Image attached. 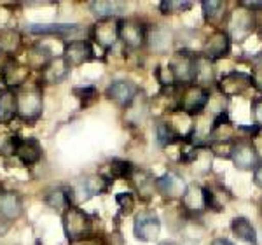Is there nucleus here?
Here are the masks:
<instances>
[{
    "label": "nucleus",
    "instance_id": "obj_39",
    "mask_svg": "<svg viewBox=\"0 0 262 245\" xmlns=\"http://www.w3.org/2000/svg\"><path fill=\"white\" fill-rule=\"evenodd\" d=\"M255 69H257V72H259L260 77H262V53H259L255 56Z\"/></svg>",
    "mask_w": 262,
    "mask_h": 245
},
{
    "label": "nucleus",
    "instance_id": "obj_9",
    "mask_svg": "<svg viewBox=\"0 0 262 245\" xmlns=\"http://www.w3.org/2000/svg\"><path fill=\"white\" fill-rule=\"evenodd\" d=\"M147 46L156 54H168L175 46V32L168 25H152L147 30Z\"/></svg>",
    "mask_w": 262,
    "mask_h": 245
},
{
    "label": "nucleus",
    "instance_id": "obj_2",
    "mask_svg": "<svg viewBox=\"0 0 262 245\" xmlns=\"http://www.w3.org/2000/svg\"><path fill=\"white\" fill-rule=\"evenodd\" d=\"M210 91L208 88L198 86V84H189L184 88L182 96L177 100V111L187 114L189 117H196L208 107Z\"/></svg>",
    "mask_w": 262,
    "mask_h": 245
},
{
    "label": "nucleus",
    "instance_id": "obj_11",
    "mask_svg": "<svg viewBox=\"0 0 262 245\" xmlns=\"http://www.w3.org/2000/svg\"><path fill=\"white\" fill-rule=\"evenodd\" d=\"M232 49V40L231 37L227 35L226 30H215L206 37L205 44H203V53L206 58L217 62L222 60V58L229 56Z\"/></svg>",
    "mask_w": 262,
    "mask_h": 245
},
{
    "label": "nucleus",
    "instance_id": "obj_21",
    "mask_svg": "<svg viewBox=\"0 0 262 245\" xmlns=\"http://www.w3.org/2000/svg\"><path fill=\"white\" fill-rule=\"evenodd\" d=\"M23 214V200L18 193L0 194V217L4 221H16Z\"/></svg>",
    "mask_w": 262,
    "mask_h": 245
},
{
    "label": "nucleus",
    "instance_id": "obj_42",
    "mask_svg": "<svg viewBox=\"0 0 262 245\" xmlns=\"http://www.w3.org/2000/svg\"><path fill=\"white\" fill-rule=\"evenodd\" d=\"M159 245H177L175 242H171V240H166V242H161Z\"/></svg>",
    "mask_w": 262,
    "mask_h": 245
},
{
    "label": "nucleus",
    "instance_id": "obj_12",
    "mask_svg": "<svg viewBox=\"0 0 262 245\" xmlns=\"http://www.w3.org/2000/svg\"><path fill=\"white\" fill-rule=\"evenodd\" d=\"M185 189H187V184L175 172H166V174L156 179V191L163 198H168V200H180L184 196Z\"/></svg>",
    "mask_w": 262,
    "mask_h": 245
},
{
    "label": "nucleus",
    "instance_id": "obj_34",
    "mask_svg": "<svg viewBox=\"0 0 262 245\" xmlns=\"http://www.w3.org/2000/svg\"><path fill=\"white\" fill-rule=\"evenodd\" d=\"M192 7V2H182V0H166V2L159 4V11L161 14H180L184 11H189Z\"/></svg>",
    "mask_w": 262,
    "mask_h": 245
},
{
    "label": "nucleus",
    "instance_id": "obj_3",
    "mask_svg": "<svg viewBox=\"0 0 262 245\" xmlns=\"http://www.w3.org/2000/svg\"><path fill=\"white\" fill-rule=\"evenodd\" d=\"M63 230L69 242H79L91 233V219L79 207H69L63 214Z\"/></svg>",
    "mask_w": 262,
    "mask_h": 245
},
{
    "label": "nucleus",
    "instance_id": "obj_27",
    "mask_svg": "<svg viewBox=\"0 0 262 245\" xmlns=\"http://www.w3.org/2000/svg\"><path fill=\"white\" fill-rule=\"evenodd\" d=\"M53 60V54L46 46L35 44L27 53V67L32 70H44L48 63Z\"/></svg>",
    "mask_w": 262,
    "mask_h": 245
},
{
    "label": "nucleus",
    "instance_id": "obj_23",
    "mask_svg": "<svg viewBox=\"0 0 262 245\" xmlns=\"http://www.w3.org/2000/svg\"><path fill=\"white\" fill-rule=\"evenodd\" d=\"M70 74V65L65 62L63 56L53 58L48 67L42 70V81L46 84H60L61 81H65Z\"/></svg>",
    "mask_w": 262,
    "mask_h": 245
},
{
    "label": "nucleus",
    "instance_id": "obj_10",
    "mask_svg": "<svg viewBox=\"0 0 262 245\" xmlns=\"http://www.w3.org/2000/svg\"><path fill=\"white\" fill-rule=\"evenodd\" d=\"M253 86V75L243 74V72H229V74L222 75L221 81L217 83L219 93L224 98H231V96L242 95L245 90Z\"/></svg>",
    "mask_w": 262,
    "mask_h": 245
},
{
    "label": "nucleus",
    "instance_id": "obj_8",
    "mask_svg": "<svg viewBox=\"0 0 262 245\" xmlns=\"http://www.w3.org/2000/svg\"><path fill=\"white\" fill-rule=\"evenodd\" d=\"M18 98V116L25 121H35L42 114V91L39 88H28L16 95Z\"/></svg>",
    "mask_w": 262,
    "mask_h": 245
},
{
    "label": "nucleus",
    "instance_id": "obj_5",
    "mask_svg": "<svg viewBox=\"0 0 262 245\" xmlns=\"http://www.w3.org/2000/svg\"><path fill=\"white\" fill-rule=\"evenodd\" d=\"M147 30L145 23L137 18L119 19V40L128 49H140L147 44Z\"/></svg>",
    "mask_w": 262,
    "mask_h": 245
},
{
    "label": "nucleus",
    "instance_id": "obj_35",
    "mask_svg": "<svg viewBox=\"0 0 262 245\" xmlns=\"http://www.w3.org/2000/svg\"><path fill=\"white\" fill-rule=\"evenodd\" d=\"M116 203L122 215H129L135 209V198L131 193H119L116 196Z\"/></svg>",
    "mask_w": 262,
    "mask_h": 245
},
{
    "label": "nucleus",
    "instance_id": "obj_22",
    "mask_svg": "<svg viewBox=\"0 0 262 245\" xmlns=\"http://www.w3.org/2000/svg\"><path fill=\"white\" fill-rule=\"evenodd\" d=\"M129 182L135 188L138 196H142L143 200H149L150 194L154 193V189H156L154 175H152L150 172L142 170V168H137V167H135L133 174L129 175Z\"/></svg>",
    "mask_w": 262,
    "mask_h": 245
},
{
    "label": "nucleus",
    "instance_id": "obj_13",
    "mask_svg": "<svg viewBox=\"0 0 262 245\" xmlns=\"http://www.w3.org/2000/svg\"><path fill=\"white\" fill-rule=\"evenodd\" d=\"M182 212L189 217H200L205 212V196H203V186L192 182L187 186L184 196L180 198Z\"/></svg>",
    "mask_w": 262,
    "mask_h": 245
},
{
    "label": "nucleus",
    "instance_id": "obj_1",
    "mask_svg": "<svg viewBox=\"0 0 262 245\" xmlns=\"http://www.w3.org/2000/svg\"><path fill=\"white\" fill-rule=\"evenodd\" d=\"M227 35L231 37L232 42H242L247 39L250 33L257 30V14L248 9H245L243 6L238 4V9L229 11L224 19Z\"/></svg>",
    "mask_w": 262,
    "mask_h": 245
},
{
    "label": "nucleus",
    "instance_id": "obj_14",
    "mask_svg": "<svg viewBox=\"0 0 262 245\" xmlns=\"http://www.w3.org/2000/svg\"><path fill=\"white\" fill-rule=\"evenodd\" d=\"M91 37L103 49H111L119 40V19H101L93 27Z\"/></svg>",
    "mask_w": 262,
    "mask_h": 245
},
{
    "label": "nucleus",
    "instance_id": "obj_30",
    "mask_svg": "<svg viewBox=\"0 0 262 245\" xmlns=\"http://www.w3.org/2000/svg\"><path fill=\"white\" fill-rule=\"evenodd\" d=\"M156 140L161 147H170L173 144H179L184 138L175 132V128L170 125V121H159L156 125Z\"/></svg>",
    "mask_w": 262,
    "mask_h": 245
},
{
    "label": "nucleus",
    "instance_id": "obj_6",
    "mask_svg": "<svg viewBox=\"0 0 262 245\" xmlns=\"http://www.w3.org/2000/svg\"><path fill=\"white\" fill-rule=\"evenodd\" d=\"M133 233L137 240L145 243L156 242L159 233H161V219L154 210H142L135 215Z\"/></svg>",
    "mask_w": 262,
    "mask_h": 245
},
{
    "label": "nucleus",
    "instance_id": "obj_29",
    "mask_svg": "<svg viewBox=\"0 0 262 245\" xmlns=\"http://www.w3.org/2000/svg\"><path fill=\"white\" fill-rule=\"evenodd\" d=\"M18 116V98L11 90L0 93V122H9Z\"/></svg>",
    "mask_w": 262,
    "mask_h": 245
},
{
    "label": "nucleus",
    "instance_id": "obj_17",
    "mask_svg": "<svg viewBox=\"0 0 262 245\" xmlns=\"http://www.w3.org/2000/svg\"><path fill=\"white\" fill-rule=\"evenodd\" d=\"M138 91H140L138 86L131 81H114L108 84L107 96L114 104H117L126 109L135 100V96L138 95Z\"/></svg>",
    "mask_w": 262,
    "mask_h": 245
},
{
    "label": "nucleus",
    "instance_id": "obj_43",
    "mask_svg": "<svg viewBox=\"0 0 262 245\" xmlns=\"http://www.w3.org/2000/svg\"><path fill=\"white\" fill-rule=\"evenodd\" d=\"M259 210H260V214H262V196H260V200H259Z\"/></svg>",
    "mask_w": 262,
    "mask_h": 245
},
{
    "label": "nucleus",
    "instance_id": "obj_24",
    "mask_svg": "<svg viewBox=\"0 0 262 245\" xmlns=\"http://www.w3.org/2000/svg\"><path fill=\"white\" fill-rule=\"evenodd\" d=\"M231 233L243 243H248V245L259 243L255 226H253L247 217H243V215H238V217H234L231 221Z\"/></svg>",
    "mask_w": 262,
    "mask_h": 245
},
{
    "label": "nucleus",
    "instance_id": "obj_20",
    "mask_svg": "<svg viewBox=\"0 0 262 245\" xmlns=\"http://www.w3.org/2000/svg\"><path fill=\"white\" fill-rule=\"evenodd\" d=\"M215 83V62L206 58L205 54H196V65H194V84L208 88Z\"/></svg>",
    "mask_w": 262,
    "mask_h": 245
},
{
    "label": "nucleus",
    "instance_id": "obj_31",
    "mask_svg": "<svg viewBox=\"0 0 262 245\" xmlns=\"http://www.w3.org/2000/svg\"><path fill=\"white\" fill-rule=\"evenodd\" d=\"M201 9H203V18H205L206 23H221V21L226 19V2L222 0H206V2H201Z\"/></svg>",
    "mask_w": 262,
    "mask_h": 245
},
{
    "label": "nucleus",
    "instance_id": "obj_18",
    "mask_svg": "<svg viewBox=\"0 0 262 245\" xmlns=\"http://www.w3.org/2000/svg\"><path fill=\"white\" fill-rule=\"evenodd\" d=\"M30 69L27 65H21L14 58H9L2 67V81L7 88H19L27 83Z\"/></svg>",
    "mask_w": 262,
    "mask_h": 245
},
{
    "label": "nucleus",
    "instance_id": "obj_19",
    "mask_svg": "<svg viewBox=\"0 0 262 245\" xmlns=\"http://www.w3.org/2000/svg\"><path fill=\"white\" fill-rule=\"evenodd\" d=\"M27 30L30 33H42V35H58L63 39H69L72 35L81 33V25H63V23H40L28 25Z\"/></svg>",
    "mask_w": 262,
    "mask_h": 245
},
{
    "label": "nucleus",
    "instance_id": "obj_28",
    "mask_svg": "<svg viewBox=\"0 0 262 245\" xmlns=\"http://www.w3.org/2000/svg\"><path fill=\"white\" fill-rule=\"evenodd\" d=\"M46 203L53 209H69L74 207V193L72 188H54L46 194Z\"/></svg>",
    "mask_w": 262,
    "mask_h": 245
},
{
    "label": "nucleus",
    "instance_id": "obj_25",
    "mask_svg": "<svg viewBox=\"0 0 262 245\" xmlns=\"http://www.w3.org/2000/svg\"><path fill=\"white\" fill-rule=\"evenodd\" d=\"M90 9L95 18L101 19H117V16L122 14L126 9L124 2H117V0H100V2H91Z\"/></svg>",
    "mask_w": 262,
    "mask_h": 245
},
{
    "label": "nucleus",
    "instance_id": "obj_36",
    "mask_svg": "<svg viewBox=\"0 0 262 245\" xmlns=\"http://www.w3.org/2000/svg\"><path fill=\"white\" fill-rule=\"evenodd\" d=\"M74 93L77 98L88 102V100H93L96 96V88L95 86H81V88H75Z\"/></svg>",
    "mask_w": 262,
    "mask_h": 245
},
{
    "label": "nucleus",
    "instance_id": "obj_33",
    "mask_svg": "<svg viewBox=\"0 0 262 245\" xmlns=\"http://www.w3.org/2000/svg\"><path fill=\"white\" fill-rule=\"evenodd\" d=\"M108 168H111V179H129V175L135 170L133 163L126 161V159H112Z\"/></svg>",
    "mask_w": 262,
    "mask_h": 245
},
{
    "label": "nucleus",
    "instance_id": "obj_41",
    "mask_svg": "<svg viewBox=\"0 0 262 245\" xmlns=\"http://www.w3.org/2000/svg\"><path fill=\"white\" fill-rule=\"evenodd\" d=\"M255 32L259 33V37L262 39V19H259V18H257V30Z\"/></svg>",
    "mask_w": 262,
    "mask_h": 245
},
{
    "label": "nucleus",
    "instance_id": "obj_40",
    "mask_svg": "<svg viewBox=\"0 0 262 245\" xmlns=\"http://www.w3.org/2000/svg\"><path fill=\"white\" fill-rule=\"evenodd\" d=\"M210 245H234V243H232L231 240H227V238H215Z\"/></svg>",
    "mask_w": 262,
    "mask_h": 245
},
{
    "label": "nucleus",
    "instance_id": "obj_38",
    "mask_svg": "<svg viewBox=\"0 0 262 245\" xmlns=\"http://www.w3.org/2000/svg\"><path fill=\"white\" fill-rule=\"evenodd\" d=\"M253 182H255V186L262 188V159L259 161V165L253 168Z\"/></svg>",
    "mask_w": 262,
    "mask_h": 245
},
{
    "label": "nucleus",
    "instance_id": "obj_7",
    "mask_svg": "<svg viewBox=\"0 0 262 245\" xmlns=\"http://www.w3.org/2000/svg\"><path fill=\"white\" fill-rule=\"evenodd\" d=\"M196 54L191 49H179L170 60V69L175 75L177 84L189 86L194 84V65H196Z\"/></svg>",
    "mask_w": 262,
    "mask_h": 245
},
{
    "label": "nucleus",
    "instance_id": "obj_16",
    "mask_svg": "<svg viewBox=\"0 0 262 245\" xmlns=\"http://www.w3.org/2000/svg\"><path fill=\"white\" fill-rule=\"evenodd\" d=\"M16 158L19 159L25 167L39 163L42 158V146L37 138H16L14 140V151Z\"/></svg>",
    "mask_w": 262,
    "mask_h": 245
},
{
    "label": "nucleus",
    "instance_id": "obj_32",
    "mask_svg": "<svg viewBox=\"0 0 262 245\" xmlns=\"http://www.w3.org/2000/svg\"><path fill=\"white\" fill-rule=\"evenodd\" d=\"M21 46V33L14 28H6L0 32V51L6 54H14Z\"/></svg>",
    "mask_w": 262,
    "mask_h": 245
},
{
    "label": "nucleus",
    "instance_id": "obj_4",
    "mask_svg": "<svg viewBox=\"0 0 262 245\" xmlns=\"http://www.w3.org/2000/svg\"><path fill=\"white\" fill-rule=\"evenodd\" d=\"M229 159L236 165L239 170H253L259 165L260 154L257 153L255 146L248 137L234 138L229 146Z\"/></svg>",
    "mask_w": 262,
    "mask_h": 245
},
{
    "label": "nucleus",
    "instance_id": "obj_15",
    "mask_svg": "<svg viewBox=\"0 0 262 245\" xmlns=\"http://www.w3.org/2000/svg\"><path fill=\"white\" fill-rule=\"evenodd\" d=\"M63 58H65V62L69 63L70 67L84 65V63L93 60V46L84 39L69 40L65 44Z\"/></svg>",
    "mask_w": 262,
    "mask_h": 245
},
{
    "label": "nucleus",
    "instance_id": "obj_26",
    "mask_svg": "<svg viewBox=\"0 0 262 245\" xmlns=\"http://www.w3.org/2000/svg\"><path fill=\"white\" fill-rule=\"evenodd\" d=\"M147 112H149V100L143 95V91H138V95L135 96V100L126 107V119L131 125H140L145 119Z\"/></svg>",
    "mask_w": 262,
    "mask_h": 245
},
{
    "label": "nucleus",
    "instance_id": "obj_37",
    "mask_svg": "<svg viewBox=\"0 0 262 245\" xmlns=\"http://www.w3.org/2000/svg\"><path fill=\"white\" fill-rule=\"evenodd\" d=\"M252 114H253V119H255L253 125L262 128V96L252 100Z\"/></svg>",
    "mask_w": 262,
    "mask_h": 245
}]
</instances>
